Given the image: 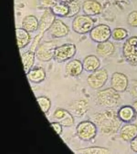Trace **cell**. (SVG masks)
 <instances>
[{
    "label": "cell",
    "instance_id": "cell-1",
    "mask_svg": "<svg viewBox=\"0 0 137 154\" xmlns=\"http://www.w3.org/2000/svg\"><path fill=\"white\" fill-rule=\"evenodd\" d=\"M93 119L101 132L107 135L117 133L122 123L117 112L112 108H107L102 112L95 113Z\"/></svg>",
    "mask_w": 137,
    "mask_h": 154
},
{
    "label": "cell",
    "instance_id": "cell-2",
    "mask_svg": "<svg viewBox=\"0 0 137 154\" xmlns=\"http://www.w3.org/2000/svg\"><path fill=\"white\" fill-rule=\"evenodd\" d=\"M120 96L118 92L112 87L98 92L96 100L100 106L107 108H113L118 104Z\"/></svg>",
    "mask_w": 137,
    "mask_h": 154
},
{
    "label": "cell",
    "instance_id": "cell-3",
    "mask_svg": "<svg viewBox=\"0 0 137 154\" xmlns=\"http://www.w3.org/2000/svg\"><path fill=\"white\" fill-rule=\"evenodd\" d=\"M76 133L80 139L89 141L95 137L97 133V126L94 122L91 121H83L77 126Z\"/></svg>",
    "mask_w": 137,
    "mask_h": 154
},
{
    "label": "cell",
    "instance_id": "cell-4",
    "mask_svg": "<svg viewBox=\"0 0 137 154\" xmlns=\"http://www.w3.org/2000/svg\"><path fill=\"white\" fill-rule=\"evenodd\" d=\"M123 55L131 65L137 66V36L128 38L123 47Z\"/></svg>",
    "mask_w": 137,
    "mask_h": 154
},
{
    "label": "cell",
    "instance_id": "cell-5",
    "mask_svg": "<svg viewBox=\"0 0 137 154\" xmlns=\"http://www.w3.org/2000/svg\"><path fill=\"white\" fill-rule=\"evenodd\" d=\"M93 19L87 15H79L72 22V29L77 33L85 34L90 32L94 27Z\"/></svg>",
    "mask_w": 137,
    "mask_h": 154
},
{
    "label": "cell",
    "instance_id": "cell-6",
    "mask_svg": "<svg viewBox=\"0 0 137 154\" xmlns=\"http://www.w3.org/2000/svg\"><path fill=\"white\" fill-rule=\"evenodd\" d=\"M56 47L55 42L45 41L38 47L36 51V56L40 61L49 62L54 57V51Z\"/></svg>",
    "mask_w": 137,
    "mask_h": 154
},
{
    "label": "cell",
    "instance_id": "cell-7",
    "mask_svg": "<svg viewBox=\"0 0 137 154\" xmlns=\"http://www.w3.org/2000/svg\"><path fill=\"white\" fill-rule=\"evenodd\" d=\"M108 78L107 71L99 69L89 75L87 82L89 86L93 89H99L104 86Z\"/></svg>",
    "mask_w": 137,
    "mask_h": 154
},
{
    "label": "cell",
    "instance_id": "cell-8",
    "mask_svg": "<svg viewBox=\"0 0 137 154\" xmlns=\"http://www.w3.org/2000/svg\"><path fill=\"white\" fill-rule=\"evenodd\" d=\"M76 53V47L75 45L67 43L56 48L53 58L58 62H64L72 58Z\"/></svg>",
    "mask_w": 137,
    "mask_h": 154
},
{
    "label": "cell",
    "instance_id": "cell-9",
    "mask_svg": "<svg viewBox=\"0 0 137 154\" xmlns=\"http://www.w3.org/2000/svg\"><path fill=\"white\" fill-rule=\"evenodd\" d=\"M111 31L109 26L105 24H100L92 29L89 36L93 41L101 43L108 41L111 36Z\"/></svg>",
    "mask_w": 137,
    "mask_h": 154
},
{
    "label": "cell",
    "instance_id": "cell-10",
    "mask_svg": "<svg viewBox=\"0 0 137 154\" xmlns=\"http://www.w3.org/2000/svg\"><path fill=\"white\" fill-rule=\"evenodd\" d=\"M128 77L123 73L115 72L111 78V87L118 93H122L128 89L129 86Z\"/></svg>",
    "mask_w": 137,
    "mask_h": 154
},
{
    "label": "cell",
    "instance_id": "cell-11",
    "mask_svg": "<svg viewBox=\"0 0 137 154\" xmlns=\"http://www.w3.org/2000/svg\"><path fill=\"white\" fill-rule=\"evenodd\" d=\"M53 118L64 127H70L74 124L75 120L69 111L63 109H56L53 113Z\"/></svg>",
    "mask_w": 137,
    "mask_h": 154
},
{
    "label": "cell",
    "instance_id": "cell-12",
    "mask_svg": "<svg viewBox=\"0 0 137 154\" xmlns=\"http://www.w3.org/2000/svg\"><path fill=\"white\" fill-rule=\"evenodd\" d=\"M55 19V15L54 14L51 10L46 9L39 22V33L44 34L51 28Z\"/></svg>",
    "mask_w": 137,
    "mask_h": 154
},
{
    "label": "cell",
    "instance_id": "cell-13",
    "mask_svg": "<svg viewBox=\"0 0 137 154\" xmlns=\"http://www.w3.org/2000/svg\"><path fill=\"white\" fill-rule=\"evenodd\" d=\"M48 31L53 38H60L67 35L69 29L62 21L60 19H55Z\"/></svg>",
    "mask_w": 137,
    "mask_h": 154
},
{
    "label": "cell",
    "instance_id": "cell-14",
    "mask_svg": "<svg viewBox=\"0 0 137 154\" xmlns=\"http://www.w3.org/2000/svg\"><path fill=\"white\" fill-rule=\"evenodd\" d=\"M83 10L86 15L91 16L101 14L102 7L96 0H86L83 4Z\"/></svg>",
    "mask_w": 137,
    "mask_h": 154
},
{
    "label": "cell",
    "instance_id": "cell-15",
    "mask_svg": "<svg viewBox=\"0 0 137 154\" xmlns=\"http://www.w3.org/2000/svg\"><path fill=\"white\" fill-rule=\"evenodd\" d=\"M137 135V125L132 123L123 126L120 130V137L125 141H131Z\"/></svg>",
    "mask_w": 137,
    "mask_h": 154
},
{
    "label": "cell",
    "instance_id": "cell-16",
    "mask_svg": "<svg viewBox=\"0 0 137 154\" xmlns=\"http://www.w3.org/2000/svg\"><path fill=\"white\" fill-rule=\"evenodd\" d=\"M118 117L122 122L131 123L137 117V113L133 106H123L117 112Z\"/></svg>",
    "mask_w": 137,
    "mask_h": 154
},
{
    "label": "cell",
    "instance_id": "cell-17",
    "mask_svg": "<svg viewBox=\"0 0 137 154\" xmlns=\"http://www.w3.org/2000/svg\"><path fill=\"white\" fill-rule=\"evenodd\" d=\"M115 51V47L114 45L109 40L98 43L96 47V54L101 57H109L113 55Z\"/></svg>",
    "mask_w": 137,
    "mask_h": 154
},
{
    "label": "cell",
    "instance_id": "cell-18",
    "mask_svg": "<svg viewBox=\"0 0 137 154\" xmlns=\"http://www.w3.org/2000/svg\"><path fill=\"white\" fill-rule=\"evenodd\" d=\"M83 65L79 60L75 59L67 63L65 66V72L70 77H77L82 74Z\"/></svg>",
    "mask_w": 137,
    "mask_h": 154
},
{
    "label": "cell",
    "instance_id": "cell-19",
    "mask_svg": "<svg viewBox=\"0 0 137 154\" xmlns=\"http://www.w3.org/2000/svg\"><path fill=\"white\" fill-rule=\"evenodd\" d=\"M30 82L38 84L43 82L46 78V72L42 67L36 66L32 68L26 74Z\"/></svg>",
    "mask_w": 137,
    "mask_h": 154
},
{
    "label": "cell",
    "instance_id": "cell-20",
    "mask_svg": "<svg viewBox=\"0 0 137 154\" xmlns=\"http://www.w3.org/2000/svg\"><path fill=\"white\" fill-rule=\"evenodd\" d=\"M100 64L99 58L93 55L86 56L83 62L84 69L87 72H93L99 69Z\"/></svg>",
    "mask_w": 137,
    "mask_h": 154
},
{
    "label": "cell",
    "instance_id": "cell-21",
    "mask_svg": "<svg viewBox=\"0 0 137 154\" xmlns=\"http://www.w3.org/2000/svg\"><path fill=\"white\" fill-rule=\"evenodd\" d=\"M36 51L31 49L23 53L22 55V61L25 73L27 74L33 68L34 64Z\"/></svg>",
    "mask_w": 137,
    "mask_h": 154
},
{
    "label": "cell",
    "instance_id": "cell-22",
    "mask_svg": "<svg viewBox=\"0 0 137 154\" xmlns=\"http://www.w3.org/2000/svg\"><path fill=\"white\" fill-rule=\"evenodd\" d=\"M73 114L78 117H82L86 113L89 109V103L85 100H78L72 103L70 106Z\"/></svg>",
    "mask_w": 137,
    "mask_h": 154
},
{
    "label": "cell",
    "instance_id": "cell-23",
    "mask_svg": "<svg viewBox=\"0 0 137 154\" xmlns=\"http://www.w3.org/2000/svg\"><path fill=\"white\" fill-rule=\"evenodd\" d=\"M23 29L28 32L36 31L39 29V22L36 16L29 15L24 18L22 21Z\"/></svg>",
    "mask_w": 137,
    "mask_h": 154
},
{
    "label": "cell",
    "instance_id": "cell-24",
    "mask_svg": "<svg viewBox=\"0 0 137 154\" xmlns=\"http://www.w3.org/2000/svg\"><path fill=\"white\" fill-rule=\"evenodd\" d=\"M16 34L17 45L19 49H22L29 45L31 41V36L29 32L23 28H16Z\"/></svg>",
    "mask_w": 137,
    "mask_h": 154
},
{
    "label": "cell",
    "instance_id": "cell-25",
    "mask_svg": "<svg viewBox=\"0 0 137 154\" xmlns=\"http://www.w3.org/2000/svg\"><path fill=\"white\" fill-rule=\"evenodd\" d=\"M75 152L76 154H109L111 153L108 148L98 146L78 149L75 151Z\"/></svg>",
    "mask_w": 137,
    "mask_h": 154
},
{
    "label": "cell",
    "instance_id": "cell-26",
    "mask_svg": "<svg viewBox=\"0 0 137 154\" xmlns=\"http://www.w3.org/2000/svg\"><path fill=\"white\" fill-rule=\"evenodd\" d=\"M51 10L55 16L61 17H67L69 13V7L67 4L57 3Z\"/></svg>",
    "mask_w": 137,
    "mask_h": 154
},
{
    "label": "cell",
    "instance_id": "cell-27",
    "mask_svg": "<svg viewBox=\"0 0 137 154\" xmlns=\"http://www.w3.org/2000/svg\"><path fill=\"white\" fill-rule=\"evenodd\" d=\"M36 101L43 113H48L51 106V100L46 96H41L37 97Z\"/></svg>",
    "mask_w": 137,
    "mask_h": 154
},
{
    "label": "cell",
    "instance_id": "cell-28",
    "mask_svg": "<svg viewBox=\"0 0 137 154\" xmlns=\"http://www.w3.org/2000/svg\"><path fill=\"white\" fill-rule=\"evenodd\" d=\"M128 36V32L123 28H116L111 32V36L114 40L116 41H121L126 38Z\"/></svg>",
    "mask_w": 137,
    "mask_h": 154
},
{
    "label": "cell",
    "instance_id": "cell-29",
    "mask_svg": "<svg viewBox=\"0 0 137 154\" xmlns=\"http://www.w3.org/2000/svg\"><path fill=\"white\" fill-rule=\"evenodd\" d=\"M69 7V13L67 17V18H71L77 15L80 10V5L79 3L76 1H73L72 2L67 3Z\"/></svg>",
    "mask_w": 137,
    "mask_h": 154
},
{
    "label": "cell",
    "instance_id": "cell-30",
    "mask_svg": "<svg viewBox=\"0 0 137 154\" xmlns=\"http://www.w3.org/2000/svg\"><path fill=\"white\" fill-rule=\"evenodd\" d=\"M128 91L133 98H137V79H133L129 84Z\"/></svg>",
    "mask_w": 137,
    "mask_h": 154
},
{
    "label": "cell",
    "instance_id": "cell-31",
    "mask_svg": "<svg viewBox=\"0 0 137 154\" xmlns=\"http://www.w3.org/2000/svg\"><path fill=\"white\" fill-rule=\"evenodd\" d=\"M128 24L131 26L137 27V11H133L128 15Z\"/></svg>",
    "mask_w": 137,
    "mask_h": 154
},
{
    "label": "cell",
    "instance_id": "cell-32",
    "mask_svg": "<svg viewBox=\"0 0 137 154\" xmlns=\"http://www.w3.org/2000/svg\"><path fill=\"white\" fill-rule=\"evenodd\" d=\"M42 7L46 9H51L57 4L56 0H39Z\"/></svg>",
    "mask_w": 137,
    "mask_h": 154
},
{
    "label": "cell",
    "instance_id": "cell-33",
    "mask_svg": "<svg viewBox=\"0 0 137 154\" xmlns=\"http://www.w3.org/2000/svg\"><path fill=\"white\" fill-rule=\"evenodd\" d=\"M51 125L58 135H61L62 133L63 126L60 123L58 122H54L51 123Z\"/></svg>",
    "mask_w": 137,
    "mask_h": 154
},
{
    "label": "cell",
    "instance_id": "cell-34",
    "mask_svg": "<svg viewBox=\"0 0 137 154\" xmlns=\"http://www.w3.org/2000/svg\"><path fill=\"white\" fill-rule=\"evenodd\" d=\"M130 147L133 152H137V135L130 141Z\"/></svg>",
    "mask_w": 137,
    "mask_h": 154
},
{
    "label": "cell",
    "instance_id": "cell-35",
    "mask_svg": "<svg viewBox=\"0 0 137 154\" xmlns=\"http://www.w3.org/2000/svg\"><path fill=\"white\" fill-rule=\"evenodd\" d=\"M60 2L62 3H64L65 4H67L70 2H72L73 1L75 0H59Z\"/></svg>",
    "mask_w": 137,
    "mask_h": 154
},
{
    "label": "cell",
    "instance_id": "cell-36",
    "mask_svg": "<svg viewBox=\"0 0 137 154\" xmlns=\"http://www.w3.org/2000/svg\"><path fill=\"white\" fill-rule=\"evenodd\" d=\"M132 106L133 107V108L135 109V111L137 113V100L134 102V103H133Z\"/></svg>",
    "mask_w": 137,
    "mask_h": 154
},
{
    "label": "cell",
    "instance_id": "cell-37",
    "mask_svg": "<svg viewBox=\"0 0 137 154\" xmlns=\"http://www.w3.org/2000/svg\"><path fill=\"white\" fill-rule=\"evenodd\" d=\"M116 2L118 3H124L126 2L128 0H115Z\"/></svg>",
    "mask_w": 137,
    "mask_h": 154
}]
</instances>
